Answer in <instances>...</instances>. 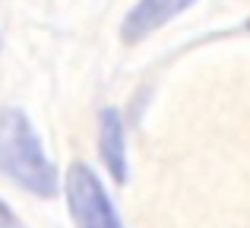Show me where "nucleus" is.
I'll return each mask as SVG.
<instances>
[{"label":"nucleus","instance_id":"6","mask_svg":"<svg viewBox=\"0 0 250 228\" xmlns=\"http://www.w3.org/2000/svg\"><path fill=\"white\" fill-rule=\"evenodd\" d=\"M247 32H250V19H247Z\"/></svg>","mask_w":250,"mask_h":228},{"label":"nucleus","instance_id":"5","mask_svg":"<svg viewBox=\"0 0 250 228\" xmlns=\"http://www.w3.org/2000/svg\"><path fill=\"white\" fill-rule=\"evenodd\" d=\"M0 228H25V225H22V219H19L16 212L10 209L3 200H0Z\"/></svg>","mask_w":250,"mask_h":228},{"label":"nucleus","instance_id":"1","mask_svg":"<svg viewBox=\"0 0 250 228\" xmlns=\"http://www.w3.org/2000/svg\"><path fill=\"white\" fill-rule=\"evenodd\" d=\"M0 174L42 200L61 190V174L44 152L42 136L19 108H0Z\"/></svg>","mask_w":250,"mask_h":228},{"label":"nucleus","instance_id":"3","mask_svg":"<svg viewBox=\"0 0 250 228\" xmlns=\"http://www.w3.org/2000/svg\"><path fill=\"white\" fill-rule=\"evenodd\" d=\"M193 3L196 0H136L121 22V38L127 44L143 41L162 25H168L171 19H177L184 10H190Z\"/></svg>","mask_w":250,"mask_h":228},{"label":"nucleus","instance_id":"2","mask_svg":"<svg viewBox=\"0 0 250 228\" xmlns=\"http://www.w3.org/2000/svg\"><path fill=\"white\" fill-rule=\"evenodd\" d=\"M61 187L63 200H67V212L76 228H124L102 178L85 162H73L67 168V174L61 178Z\"/></svg>","mask_w":250,"mask_h":228},{"label":"nucleus","instance_id":"4","mask_svg":"<svg viewBox=\"0 0 250 228\" xmlns=\"http://www.w3.org/2000/svg\"><path fill=\"white\" fill-rule=\"evenodd\" d=\"M98 155L108 174L124 184L127 181V130L117 108H102L98 111Z\"/></svg>","mask_w":250,"mask_h":228}]
</instances>
